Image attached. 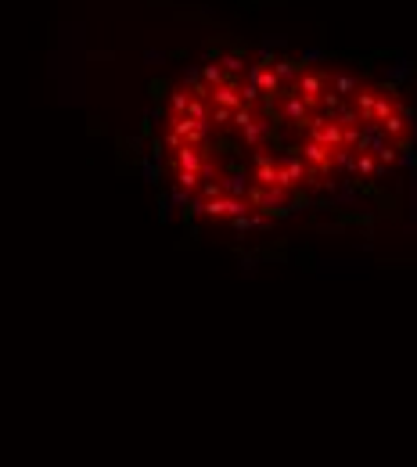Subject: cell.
<instances>
[{"instance_id": "6da1fadb", "label": "cell", "mask_w": 417, "mask_h": 467, "mask_svg": "<svg viewBox=\"0 0 417 467\" xmlns=\"http://www.w3.org/2000/svg\"><path fill=\"white\" fill-rule=\"evenodd\" d=\"M410 137L392 87L313 57L237 50L173 87L158 155L195 216L245 226L381 180Z\"/></svg>"}]
</instances>
